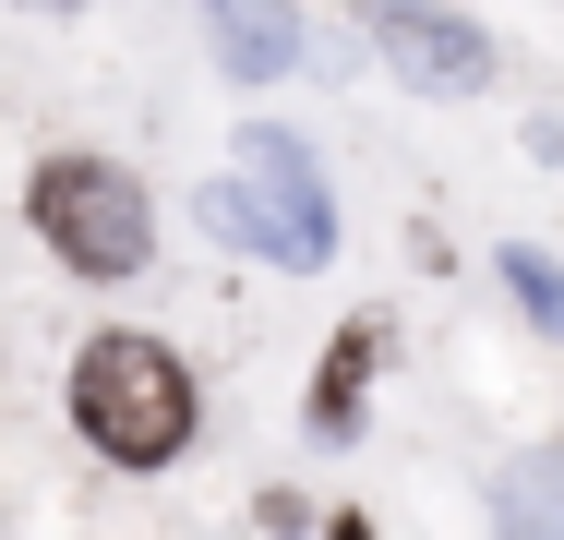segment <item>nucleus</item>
<instances>
[{"label":"nucleus","mask_w":564,"mask_h":540,"mask_svg":"<svg viewBox=\"0 0 564 540\" xmlns=\"http://www.w3.org/2000/svg\"><path fill=\"white\" fill-rule=\"evenodd\" d=\"M193 421H205V385H193V360H181L169 336L109 324V336L73 348V432L109 456L120 480H156V468L193 444Z\"/></svg>","instance_id":"obj_1"},{"label":"nucleus","mask_w":564,"mask_h":540,"mask_svg":"<svg viewBox=\"0 0 564 540\" xmlns=\"http://www.w3.org/2000/svg\"><path fill=\"white\" fill-rule=\"evenodd\" d=\"M24 216H36V240L61 252V277H85V289H120V277L156 264V205H144V181H132L120 156H97V144L36 156Z\"/></svg>","instance_id":"obj_2"},{"label":"nucleus","mask_w":564,"mask_h":540,"mask_svg":"<svg viewBox=\"0 0 564 540\" xmlns=\"http://www.w3.org/2000/svg\"><path fill=\"white\" fill-rule=\"evenodd\" d=\"M205 216H217L228 240H252V252L301 264V277L337 252V205H325V181H313V156H301L289 132H252V144H240V181H217Z\"/></svg>","instance_id":"obj_3"},{"label":"nucleus","mask_w":564,"mask_h":540,"mask_svg":"<svg viewBox=\"0 0 564 540\" xmlns=\"http://www.w3.org/2000/svg\"><path fill=\"white\" fill-rule=\"evenodd\" d=\"M372 48H384L421 97H468V85H492V36L456 24V12H433V0H372Z\"/></svg>","instance_id":"obj_4"},{"label":"nucleus","mask_w":564,"mask_h":540,"mask_svg":"<svg viewBox=\"0 0 564 540\" xmlns=\"http://www.w3.org/2000/svg\"><path fill=\"white\" fill-rule=\"evenodd\" d=\"M205 24H217L228 85H289V61H301V12L289 0H205Z\"/></svg>","instance_id":"obj_5"},{"label":"nucleus","mask_w":564,"mask_h":540,"mask_svg":"<svg viewBox=\"0 0 564 540\" xmlns=\"http://www.w3.org/2000/svg\"><path fill=\"white\" fill-rule=\"evenodd\" d=\"M372 360H384V313H348L337 348H325V385H313V432H325V444L360 432V409H372Z\"/></svg>","instance_id":"obj_6"},{"label":"nucleus","mask_w":564,"mask_h":540,"mask_svg":"<svg viewBox=\"0 0 564 540\" xmlns=\"http://www.w3.org/2000/svg\"><path fill=\"white\" fill-rule=\"evenodd\" d=\"M492 277H505V301H517V313L541 324V336H564V264H553V252L505 240V252H492Z\"/></svg>","instance_id":"obj_7"},{"label":"nucleus","mask_w":564,"mask_h":540,"mask_svg":"<svg viewBox=\"0 0 564 540\" xmlns=\"http://www.w3.org/2000/svg\"><path fill=\"white\" fill-rule=\"evenodd\" d=\"M492 517H505V529L553 517V529H564V480H505V493H492Z\"/></svg>","instance_id":"obj_8"}]
</instances>
